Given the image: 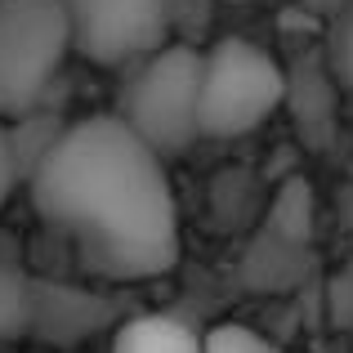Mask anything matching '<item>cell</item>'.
Returning <instances> with one entry per match:
<instances>
[{
    "label": "cell",
    "instance_id": "obj_1",
    "mask_svg": "<svg viewBox=\"0 0 353 353\" xmlns=\"http://www.w3.org/2000/svg\"><path fill=\"white\" fill-rule=\"evenodd\" d=\"M27 197L41 224L68 241L99 282H143L179 264V210L165 157L117 112L72 121L27 179Z\"/></svg>",
    "mask_w": 353,
    "mask_h": 353
},
{
    "label": "cell",
    "instance_id": "obj_2",
    "mask_svg": "<svg viewBox=\"0 0 353 353\" xmlns=\"http://www.w3.org/2000/svg\"><path fill=\"white\" fill-rule=\"evenodd\" d=\"M201 63L206 50L192 45H161L121 85L117 117L152 148L157 157H183L201 139Z\"/></svg>",
    "mask_w": 353,
    "mask_h": 353
},
{
    "label": "cell",
    "instance_id": "obj_3",
    "mask_svg": "<svg viewBox=\"0 0 353 353\" xmlns=\"http://www.w3.org/2000/svg\"><path fill=\"white\" fill-rule=\"evenodd\" d=\"M286 103V72L259 45L224 36L201 63V139H237L264 125Z\"/></svg>",
    "mask_w": 353,
    "mask_h": 353
},
{
    "label": "cell",
    "instance_id": "obj_4",
    "mask_svg": "<svg viewBox=\"0 0 353 353\" xmlns=\"http://www.w3.org/2000/svg\"><path fill=\"white\" fill-rule=\"evenodd\" d=\"M68 50L72 23L63 0H0V121L41 108Z\"/></svg>",
    "mask_w": 353,
    "mask_h": 353
},
{
    "label": "cell",
    "instance_id": "obj_5",
    "mask_svg": "<svg viewBox=\"0 0 353 353\" xmlns=\"http://www.w3.org/2000/svg\"><path fill=\"white\" fill-rule=\"evenodd\" d=\"M72 50L90 63H139L170 36V0H63Z\"/></svg>",
    "mask_w": 353,
    "mask_h": 353
},
{
    "label": "cell",
    "instance_id": "obj_6",
    "mask_svg": "<svg viewBox=\"0 0 353 353\" xmlns=\"http://www.w3.org/2000/svg\"><path fill=\"white\" fill-rule=\"evenodd\" d=\"M117 318L112 300L85 286H68L54 277H36V309H32V336L50 345H81V340L108 331Z\"/></svg>",
    "mask_w": 353,
    "mask_h": 353
},
{
    "label": "cell",
    "instance_id": "obj_7",
    "mask_svg": "<svg viewBox=\"0 0 353 353\" xmlns=\"http://www.w3.org/2000/svg\"><path fill=\"white\" fill-rule=\"evenodd\" d=\"M112 353H206V336L179 313H139L117 327Z\"/></svg>",
    "mask_w": 353,
    "mask_h": 353
},
{
    "label": "cell",
    "instance_id": "obj_8",
    "mask_svg": "<svg viewBox=\"0 0 353 353\" xmlns=\"http://www.w3.org/2000/svg\"><path fill=\"white\" fill-rule=\"evenodd\" d=\"M313 219H318V206H313V188L304 179H286L277 183V192L264 206V228L295 246H309L313 241Z\"/></svg>",
    "mask_w": 353,
    "mask_h": 353
},
{
    "label": "cell",
    "instance_id": "obj_9",
    "mask_svg": "<svg viewBox=\"0 0 353 353\" xmlns=\"http://www.w3.org/2000/svg\"><path fill=\"white\" fill-rule=\"evenodd\" d=\"M264 233H268V228H264ZM264 241H268V246H250L246 259H241V277H246V286H259V291H286V286H295L304 246H295V241H286L277 233H268Z\"/></svg>",
    "mask_w": 353,
    "mask_h": 353
},
{
    "label": "cell",
    "instance_id": "obj_10",
    "mask_svg": "<svg viewBox=\"0 0 353 353\" xmlns=\"http://www.w3.org/2000/svg\"><path fill=\"white\" fill-rule=\"evenodd\" d=\"M68 125L72 121H63L54 112H41V108H32V112L9 121V139H14V157H18V170H23V183L32 179L36 165L59 148V139L68 134Z\"/></svg>",
    "mask_w": 353,
    "mask_h": 353
},
{
    "label": "cell",
    "instance_id": "obj_11",
    "mask_svg": "<svg viewBox=\"0 0 353 353\" xmlns=\"http://www.w3.org/2000/svg\"><path fill=\"white\" fill-rule=\"evenodd\" d=\"M32 309H36V277H27L14 264H0V340L32 336Z\"/></svg>",
    "mask_w": 353,
    "mask_h": 353
},
{
    "label": "cell",
    "instance_id": "obj_12",
    "mask_svg": "<svg viewBox=\"0 0 353 353\" xmlns=\"http://www.w3.org/2000/svg\"><path fill=\"white\" fill-rule=\"evenodd\" d=\"M237 188V170H224L210 188V219H219V228H246L255 219V192H250V179Z\"/></svg>",
    "mask_w": 353,
    "mask_h": 353
},
{
    "label": "cell",
    "instance_id": "obj_13",
    "mask_svg": "<svg viewBox=\"0 0 353 353\" xmlns=\"http://www.w3.org/2000/svg\"><path fill=\"white\" fill-rule=\"evenodd\" d=\"M206 353H286V349H277L268 336L241 327V322H224V327L206 331Z\"/></svg>",
    "mask_w": 353,
    "mask_h": 353
},
{
    "label": "cell",
    "instance_id": "obj_14",
    "mask_svg": "<svg viewBox=\"0 0 353 353\" xmlns=\"http://www.w3.org/2000/svg\"><path fill=\"white\" fill-rule=\"evenodd\" d=\"M327 300H331V318H336L340 327H353V264L345 268V273L331 277Z\"/></svg>",
    "mask_w": 353,
    "mask_h": 353
},
{
    "label": "cell",
    "instance_id": "obj_15",
    "mask_svg": "<svg viewBox=\"0 0 353 353\" xmlns=\"http://www.w3.org/2000/svg\"><path fill=\"white\" fill-rule=\"evenodd\" d=\"M23 183V170H18L14 157V139H9V121H0V206L9 201V192Z\"/></svg>",
    "mask_w": 353,
    "mask_h": 353
},
{
    "label": "cell",
    "instance_id": "obj_16",
    "mask_svg": "<svg viewBox=\"0 0 353 353\" xmlns=\"http://www.w3.org/2000/svg\"><path fill=\"white\" fill-rule=\"evenodd\" d=\"M340 81H345V99H349V112H353V23L340 41Z\"/></svg>",
    "mask_w": 353,
    "mask_h": 353
}]
</instances>
